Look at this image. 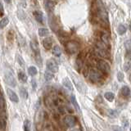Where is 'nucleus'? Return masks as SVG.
Returning a JSON list of instances; mask_svg holds the SVG:
<instances>
[{"label": "nucleus", "instance_id": "f257e3e1", "mask_svg": "<svg viewBox=\"0 0 131 131\" xmlns=\"http://www.w3.org/2000/svg\"><path fill=\"white\" fill-rule=\"evenodd\" d=\"M66 50L69 54H75L79 50V43L75 40H70L66 43Z\"/></svg>", "mask_w": 131, "mask_h": 131}, {"label": "nucleus", "instance_id": "f03ea898", "mask_svg": "<svg viewBox=\"0 0 131 131\" xmlns=\"http://www.w3.org/2000/svg\"><path fill=\"white\" fill-rule=\"evenodd\" d=\"M97 67L102 72H103L105 74H108L110 72L111 67H110V65L108 64L107 61H103V60L98 61L97 64Z\"/></svg>", "mask_w": 131, "mask_h": 131}, {"label": "nucleus", "instance_id": "7ed1b4c3", "mask_svg": "<svg viewBox=\"0 0 131 131\" xmlns=\"http://www.w3.org/2000/svg\"><path fill=\"white\" fill-rule=\"evenodd\" d=\"M4 79H5V82L9 86H11V87H16V81L13 75H12V72L11 71L5 73V75H4Z\"/></svg>", "mask_w": 131, "mask_h": 131}, {"label": "nucleus", "instance_id": "20e7f679", "mask_svg": "<svg viewBox=\"0 0 131 131\" xmlns=\"http://www.w3.org/2000/svg\"><path fill=\"white\" fill-rule=\"evenodd\" d=\"M89 79L93 82H98L102 80V75L98 72L97 70L92 69L89 71Z\"/></svg>", "mask_w": 131, "mask_h": 131}, {"label": "nucleus", "instance_id": "39448f33", "mask_svg": "<svg viewBox=\"0 0 131 131\" xmlns=\"http://www.w3.org/2000/svg\"><path fill=\"white\" fill-rule=\"evenodd\" d=\"M97 12L99 15L100 18L103 20V21L108 23V15L106 13V11L104 9L103 6L102 5V3H100V5L97 7Z\"/></svg>", "mask_w": 131, "mask_h": 131}, {"label": "nucleus", "instance_id": "423d86ee", "mask_svg": "<svg viewBox=\"0 0 131 131\" xmlns=\"http://www.w3.org/2000/svg\"><path fill=\"white\" fill-rule=\"evenodd\" d=\"M47 67L48 71L52 73L58 71V65L56 62V61L53 59H50L47 61Z\"/></svg>", "mask_w": 131, "mask_h": 131}, {"label": "nucleus", "instance_id": "0eeeda50", "mask_svg": "<svg viewBox=\"0 0 131 131\" xmlns=\"http://www.w3.org/2000/svg\"><path fill=\"white\" fill-rule=\"evenodd\" d=\"M63 121L67 127H73L76 124V118L74 116H66Z\"/></svg>", "mask_w": 131, "mask_h": 131}, {"label": "nucleus", "instance_id": "6e6552de", "mask_svg": "<svg viewBox=\"0 0 131 131\" xmlns=\"http://www.w3.org/2000/svg\"><path fill=\"white\" fill-rule=\"evenodd\" d=\"M30 48L32 49V51L34 52V53L35 54V56L38 57L40 56V50H39V47L38 43L35 40H32L30 42Z\"/></svg>", "mask_w": 131, "mask_h": 131}, {"label": "nucleus", "instance_id": "1a4fd4ad", "mask_svg": "<svg viewBox=\"0 0 131 131\" xmlns=\"http://www.w3.org/2000/svg\"><path fill=\"white\" fill-rule=\"evenodd\" d=\"M7 95L9 97V99L13 102H18L19 101V98L16 95V93L13 91V90H12L10 89H7Z\"/></svg>", "mask_w": 131, "mask_h": 131}, {"label": "nucleus", "instance_id": "9d476101", "mask_svg": "<svg viewBox=\"0 0 131 131\" xmlns=\"http://www.w3.org/2000/svg\"><path fill=\"white\" fill-rule=\"evenodd\" d=\"M43 46L44 47L45 49L49 50L52 46V39L51 37H48V38H45L43 41Z\"/></svg>", "mask_w": 131, "mask_h": 131}, {"label": "nucleus", "instance_id": "9b49d317", "mask_svg": "<svg viewBox=\"0 0 131 131\" xmlns=\"http://www.w3.org/2000/svg\"><path fill=\"white\" fill-rule=\"evenodd\" d=\"M55 5H56V3L54 2L51 1V0H48V1L45 3V9L49 12H52L54 10Z\"/></svg>", "mask_w": 131, "mask_h": 131}, {"label": "nucleus", "instance_id": "f8f14e48", "mask_svg": "<svg viewBox=\"0 0 131 131\" xmlns=\"http://www.w3.org/2000/svg\"><path fill=\"white\" fill-rule=\"evenodd\" d=\"M62 84L63 86L66 88V89H67L69 91H73V86H72V84H71V80H70L68 78H65V79L63 80L62 81Z\"/></svg>", "mask_w": 131, "mask_h": 131}, {"label": "nucleus", "instance_id": "ddd939ff", "mask_svg": "<svg viewBox=\"0 0 131 131\" xmlns=\"http://www.w3.org/2000/svg\"><path fill=\"white\" fill-rule=\"evenodd\" d=\"M101 39L102 41V43H103L105 45H106V46H109L110 45V38H109V35L107 34H106V33H102V35H101Z\"/></svg>", "mask_w": 131, "mask_h": 131}, {"label": "nucleus", "instance_id": "4468645a", "mask_svg": "<svg viewBox=\"0 0 131 131\" xmlns=\"http://www.w3.org/2000/svg\"><path fill=\"white\" fill-rule=\"evenodd\" d=\"M34 16H35V17L37 21H39L40 23H43V12H42L35 11V12H34Z\"/></svg>", "mask_w": 131, "mask_h": 131}, {"label": "nucleus", "instance_id": "2eb2a0df", "mask_svg": "<svg viewBox=\"0 0 131 131\" xmlns=\"http://www.w3.org/2000/svg\"><path fill=\"white\" fill-rule=\"evenodd\" d=\"M71 103H72L73 106L75 108V110L77 111V112H80V106H79V104H78L77 100H76V98H75V96L74 95V94H72V95H71Z\"/></svg>", "mask_w": 131, "mask_h": 131}, {"label": "nucleus", "instance_id": "dca6fc26", "mask_svg": "<svg viewBox=\"0 0 131 131\" xmlns=\"http://www.w3.org/2000/svg\"><path fill=\"white\" fill-rule=\"evenodd\" d=\"M18 79L21 83H26L27 81V76L26 74L24 71H19L18 73Z\"/></svg>", "mask_w": 131, "mask_h": 131}, {"label": "nucleus", "instance_id": "f3484780", "mask_svg": "<svg viewBox=\"0 0 131 131\" xmlns=\"http://www.w3.org/2000/svg\"><path fill=\"white\" fill-rule=\"evenodd\" d=\"M61 49L59 46H57V45H56V46L53 47L52 48V53L54 54V56L56 57H60L61 55Z\"/></svg>", "mask_w": 131, "mask_h": 131}, {"label": "nucleus", "instance_id": "a211bd4d", "mask_svg": "<svg viewBox=\"0 0 131 131\" xmlns=\"http://www.w3.org/2000/svg\"><path fill=\"white\" fill-rule=\"evenodd\" d=\"M121 93H122V95L125 96V97H128L129 95L130 89L128 86H126V85L123 86V87L121 88Z\"/></svg>", "mask_w": 131, "mask_h": 131}, {"label": "nucleus", "instance_id": "6ab92c4d", "mask_svg": "<svg viewBox=\"0 0 131 131\" xmlns=\"http://www.w3.org/2000/svg\"><path fill=\"white\" fill-rule=\"evenodd\" d=\"M104 97L107 101L112 102L114 100V98H115V94L112 92H106L104 94Z\"/></svg>", "mask_w": 131, "mask_h": 131}, {"label": "nucleus", "instance_id": "aec40b11", "mask_svg": "<svg viewBox=\"0 0 131 131\" xmlns=\"http://www.w3.org/2000/svg\"><path fill=\"white\" fill-rule=\"evenodd\" d=\"M38 33H39V36L43 37V36L48 35L49 34V31H48V29H46V28H40V29H39Z\"/></svg>", "mask_w": 131, "mask_h": 131}, {"label": "nucleus", "instance_id": "412c9836", "mask_svg": "<svg viewBox=\"0 0 131 131\" xmlns=\"http://www.w3.org/2000/svg\"><path fill=\"white\" fill-rule=\"evenodd\" d=\"M126 27L125 26H124V25H120V26H118L117 28V31H118V34L120 35H124L125 33L126 32Z\"/></svg>", "mask_w": 131, "mask_h": 131}, {"label": "nucleus", "instance_id": "4be33fe9", "mask_svg": "<svg viewBox=\"0 0 131 131\" xmlns=\"http://www.w3.org/2000/svg\"><path fill=\"white\" fill-rule=\"evenodd\" d=\"M53 77H54V75H53L52 72H51V71H46L44 73V78L47 81L52 80L53 79Z\"/></svg>", "mask_w": 131, "mask_h": 131}, {"label": "nucleus", "instance_id": "5701e85b", "mask_svg": "<svg viewBox=\"0 0 131 131\" xmlns=\"http://www.w3.org/2000/svg\"><path fill=\"white\" fill-rule=\"evenodd\" d=\"M20 96H21L24 99H26L28 97V92L27 90L25 89L24 87H21L20 89Z\"/></svg>", "mask_w": 131, "mask_h": 131}, {"label": "nucleus", "instance_id": "b1692460", "mask_svg": "<svg viewBox=\"0 0 131 131\" xmlns=\"http://www.w3.org/2000/svg\"><path fill=\"white\" fill-rule=\"evenodd\" d=\"M37 72H38V71H37V69H36L35 67H30L28 69V73L30 74L31 76L35 75L37 74Z\"/></svg>", "mask_w": 131, "mask_h": 131}, {"label": "nucleus", "instance_id": "393cba45", "mask_svg": "<svg viewBox=\"0 0 131 131\" xmlns=\"http://www.w3.org/2000/svg\"><path fill=\"white\" fill-rule=\"evenodd\" d=\"M8 22H9V20H8L7 17H3L1 21H0V27H1V29H3L5 26H7V25L8 24Z\"/></svg>", "mask_w": 131, "mask_h": 131}, {"label": "nucleus", "instance_id": "a878e982", "mask_svg": "<svg viewBox=\"0 0 131 131\" xmlns=\"http://www.w3.org/2000/svg\"><path fill=\"white\" fill-rule=\"evenodd\" d=\"M24 131H31L30 130V122L29 120H26L24 122Z\"/></svg>", "mask_w": 131, "mask_h": 131}, {"label": "nucleus", "instance_id": "bb28decb", "mask_svg": "<svg viewBox=\"0 0 131 131\" xmlns=\"http://www.w3.org/2000/svg\"><path fill=\"white\" fill-rule=\"evenodd\" d=\"M82 53H80V55L77 57V60H76V65L78 66V67H80L81 68L82 67V66H83V63H84V61H83V58H82Z\"/></svg>", "mask_w": 131, "mask_h": 131}, {"label": "nucleus", "instance_id": "cd10ccee", "mask_svg": "<svg viewBox=\"0 0 131 131\" xmlns=\"http://www.w3.org/2000/svg\"><path fill=\"white\" fill-rule=\"evenodd\" d=\"M108 115H109V116H111L112 118H116L118 116V113L116 110H109Z\"/></svg>", "mask_w": 131, "mask_h": 131}, {"label": "nucleus", "instance_id": "c85d7f7f", "mask_svg": "<svg viewBox=\"0 0 131 131\" xmlns=\"http://www.w3.org/2000/svg\"><path fill=\"white\" fill-rule=\"evenodd\" d=\"M13 36H14V31L12 30H10L9 31L7 32V39L9 40V41H12L13 39Z\"/></svg>", "mask_w": 131, "mask_h": 131}, {"label": "nucleus", "instance_id": "c756f323", "mask_svg": "<svg viewBox=\"0 0 131 131\" xmlns=\"http://www.w3.org/2000/svg\"><path fill=\"white\" fill-rule=\"evenodd\" d=\"M125 48L126 51H131V40H127L125 43Z\"/></svg>", "mask_w": 131, "mask_h": 131}, {"label": "nucleus", "instance_id": "7c9ffc66", "mask_svg": "<svg viewBox=\"0 0 131 131\" xmlns=\"http://www.w3.org/2000/svg\"><path fill=\"white\" fill-rule=\"evenodd\" d=\"M117 79L120 82H122L123 80H124V74H123L121 71L117 73Z\"/></svg>", "mask_w": 131, "mask_h": 131}, {"label": "nucleus", "instance_id": "2f4dec72", "mask_svg": "<svg viewBox=\"0 0 131 131\" xmlns=\"http://www.w3.org/2000/svg\"><path fill=\"white\" fill-rule=\"evenodd\" d=\"M124 70L125 71H131V62H127L124 66Z\"/></svg>", "mask_w": 131, "mask_h": 131}, {"label": "nucleus", "instance_id": "473e14b6", "mask_svg": "<svg viewBox=\"0 0 131 131\" xmlns=\"http://www.w3.org/2000/svg\"><path fill=\"white\" fill-rule=\"evenodd\" d=\"M1 106H2V111L3 112L4 109H5V100H4V97L3 94H1Z\"/></svg>", "mask_w": 131, "mask_h": 131}, {"label": "nucleus", "instance_id": "72a5a7b5", "mask_svg": "<svg viewBox=\"0 0 131 131\" xmlns=\"http://www.w3.org/2000/svg\"><path fill=\"white\" fill-rule=\"evenodd\" d=\"M125 58L129 61H131V51H126Z\"/></svg>", "mask_w": 131, "mask_h": 131}, {"label": "nucleus", "instance_id": "f704fd0d", "mask_svg": "<svg viewBox=\"0 0 131 131\" xmlns=\"http://www.w3.org/2000/svg\"><path fill=\"white\" fill-rule=\"evenodd\" d=\"M1 125H2V128L4 129L6 127V125H7V123L5 121V119H4L3 117H2V120H1Z\"/></svg>", "mask_w": 131, "mask_h": 131}, {"label": "nucleus", "instance_id": "c9c22d12", "mask_svg": "<svg viewBox=\"0 0 131 131\" xmlns=\"http://www.w3.org/2000/svg\"><path fill=\"white\" fill-rule=\"evenodd\" d=\"M0 7H1V16H3V14H4V10H3V3H1V4H0Z\"/></svg>", "mask_w": 131, "mask_h": 131}, {"label": "nucleus", "instance_id": "e433bc0d", "mask_svg": "<svg viewBox=\"0 0 131 131\" xmlns=\"http://www.w3.org/2000/svg\"><path fill=\"white\" fill-rule=\"evenodd\" d=\"M113 131H121V129L119 128L118 126H114V128H113Z\"/></svg>", "mask_w": 131, "mask_h": 131}, {"label": "nucleus", "instance_id": "4c0bfd02", "mask_svg": "<svg viewBox=\"0 0 131 131\" xmlns=\"http://www.w3.org/2000/svg\"><path fill=\"white\" fill-rule=\"evenodd\" d=\"M32 86H34V89H35V87H36V83H35V80H32Z\"/></svg>", "mask_w": 131, "mask_h": 131}, {"label": "nucleus", "instance_id": "58836bf2", "mask_svg": "<svg viewBox=\"0 0 131 131\" xmlns=\"http://www.w3.org/2000/svg\"><path fill=\"white\" fill-rule=\"evenodd\" d=\"M4 1H5L7 3H9L11 2V0H4Z\"/></svg>", "mask_w": 131, "mask_h": 131}, {"label": "nucleus", "instance_id": "ea45409f", "mask_svg": "<svg viewBox=\"0 0 131 131\" xmlns=\"http://www.w3.org/2000/svg\"><path fill=\"white\" fill-rule=\"evenodd\" d=\"M129 29H130V30H131V22H130V24H129Z\"/></svg>", "mask_w": 131, "mask_h": 131}, {"label": "nucleus", "instance_id": "a19ab883", "mask_svg": "<svg viewBox=\"0 0 131 131\" xmlns=\"http://www.w3.org/2000/svg\"><path fill=\"white\" fill-rule=\"evenodd\" d=\"M130 131H131V128H130Z\"/></svg>", "mask_w": 131, "mask_h": 131}]
</instances>
